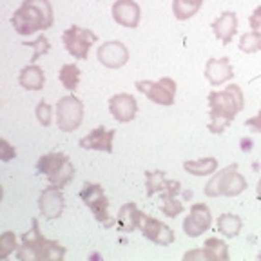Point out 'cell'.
I'll use <instances>...</instances> for the list:
<instances>
[{"label": "cell", "instance_id": "e575fe53", "mask_svg": "<svg viewBox=\"0 0 261 261\" xmlns=\"http://www.w3.org/2000/svg\"><path fill=\"white\" fill-rule=\"evenodd\" d=\"M184 259L185 261H189V259H208V256H207V250L200 249V250H191V252H187L184 256Z\"/></svg>", "mask_w": 261, "mask_h": 261}, {"label": "cell", "instance_id": "5bb4252c", "mask_svg": "<svg viewBox=\"0 0 261 261\" xmlns=\"http://www.w3.org/2000/svg\"><path fill=\"white\" fill-rule=\"evenodd\" d=\"M38 208H40L42 216L45 220H57V218H60L65 208V200L64 194H62V189L55 187V185H49L47 189H44L40 192V198H38Z\"/></svg>", "mask_w": 261, "mask_h": 261}, {"label": "cell", "instance_id": "7402d4cb", "mask_svg": "<svg viewBox=\"0 0 261 261\" xmlns=\"http://www.w3.org/2000/svg\"><path fill=\"white\" fill-rule=\"evenodd\" d=\"M184 169L192 176H208L218 169V160L208 156V158L187 160L184 162Z\"/></svg>", "mask_w": 261, "mask_h": 261}, {"label": "cell", "instance_id": "603a6c76", "mask_svg": "<svg viewBox=\"0 0 261 261\" xmlns=\"http://www.w3.org/2000/svg\"><path fill=\"white\" fill-rule=\"evenodd\" d=\"M243 221L238 214L232 212H223L218 216V232H221L225 238H236L240 234Z\"/></svg>", "mask_w": 261, "mask_h": 261}, {"label": "cell", "instance_id": "7c38bea8", "mask_svg": "<svg viewBox=\"0 0 261 261\" xmlns=\"http://www.w3.org/2000/svg\"><path fill=\"white\" fill-rule=\"evenodd\" d=\"M98 62L109 69H120L129 60V49L120 40H109L103 42L96 51Z\"/></svg>", "mask_w": 261, "mask_h": 261}, {"label": "cell", "instance_id": "1f68e13d", "mask_svg": "<svg viewBox=\"0 0 261 261\" xmlns=\"http://www.w3.org/2000/svg\"><path fill=\"white\" fill-rule=\"evenodd\" d=\"M249 24L254 33L261 35V6H257V8L252 11V15L249 16Z\"/></svg>", "mask_w": 261, "mask_h": 261}, {"label": "cell", "instance_id": "30bf717a", "mask_svg": "<svg viewBox=\"0 0 261 261\" xmlns=\"http://www.w3.org/2000/svg\"><path fill=\"white\" fill-rule=\"evenodd\" d=\"M212 225L211 208L205 203H192L189 216L184 220V232L189 238H198L203 232H207Z\"/></svg>", "mask_w": 261, "mask_h": 261}, {"label": "cell", "instance_id": "277c9868", "mask_svg": "<svg viewBox=\"0 0 261 261\" xmlns=\"http://www.w3.org/2000/svg\"><path fill=\"white\" fill-rule=\"evenodd\" d=\"M37 169L38 172L47 176L49 184L58 189H64L74 178V165L71 163L69 156L62 151H51L40 156Z\"/></svg>", "mask_w": 261, "mask_h": 261}, {"label": "cell", "instance_id": "2e32d148", "mask_svg": "<svg viewBox=\"0 0 261 261\" xmlns=\"http://www.w3.org/2000/svg\"><path fill=\"white\" fill-rule=\"evenodd\" d=\"M116 130L106 129L103 125L93 129L87 136L80 138V147L87 149V151H103V152H113V140Z\"/></svg>", "mask_w": 261, "mask_h": 261}, {"label": "cell", "instance_id": "d6a6232c", "mask_svg": "<svg viewBox=\"0 0 261 261\" xmlns=\"http://www.w3.org/2000/svg\"><path fill=\"white\" fill-rule=\"evenodd\" d=\"M0 149H2V160L9 162L15 156V149L8 143V140H0Z\"/></svg>", "mask_w": 261, "mask_h": 261}, {"label": "cell", "instance_id": "4fadbf2b", "mask_svg": "<svg viewBox=\"0 0 261 261\" xmlns=\"http://www.w3.org/2000/svg\"><path fill=\"white\" fill-rule=\"evenodd\" d=\"M109 111L113 118L120 123H129L136 118L138 113V102L129 93H118L109 98Z\"/></svg>", "mask_w": 261, "mask_h": 261}, {"label": "cell", "instance_id": "d590c367", "mask_svg": "<svg viewBox=\"0 0 261 261\" xmlns=\"http://www.w3.org/2000/svg\"><path fill=\"white\" fill-rule=\"evenodd\" d=\"M256 196H257V200H261V178L257 179V185H256Z\"/></svg>", "mask_w": 261, "mask_h": 261}, {"label": "cell", "instance_id": "e0dca14e", "mask_svg": "<svg viewBox=\"0 0 261 261\" xmlns=\"http://www.w3.org/2000/svg\"><path fill=\"white\" fill-rule=\"evenodd\" d=\"M234 69L232 64L227 57L223 58H208L205 64V78L208 80V84L214 87H220L225 82L232 80Z\"/></svg>", "mask_w": 261, "mask_h": 261}, {"label": "cell", "instance_id": "4dcf8cb0", "mask_svg": "<svg viewBox=\"0 0 261 261\" xmlns=\"http://www.w3.org/2000/svg\"><path fill=\"white\" fill-rule=\"evenodd\" d=\"M35 114H37V120L40 122V125H44V127L51 125V106H49L47 102L42 100L37 106V109H35Z\"/></svg>", "mask_w": 261, "mask_h": 261}, {"label": "cell", "instance_id": "44dd1931", "mask_svg": "<svg viewBox=\"0 0 261 261\" xmlns=\"http://www.w3.org/2000/svg\"><path fill=\"white\" fill-rule=\"evenodd\" d=\"M18 84L28 91H40L45 84V74L40 65H25L18 74Z\"/></svg>", "mask_w": 261, "mask_h": 261}, {"label": "cell", "instance_id": "8fae6325", "mask_svg": "<svg viewBox=\"0 0 261 261\" xmlns=\"http://www.w3.org/2000/svg\"><path fill=\"white\" fill-rule=\"evenodd\" d=\"M140 230H142L143 238H147V240L152 241V243L160 245V247H167V245L174 243V240H176L174 230H172L171 227H167L163 221L156 220L154 216H149V214H143Z\"/></svg>", "mask_w": 261, "mask_h": 261}, {"label": "cell", "instance_id": "484cf974", "mask_svg": "<svg viewBox=\"0 0 261 261\" xmlns=\"http://www.w3.org/2000/svg\"><path fill=\"white\" fill-rule=\"evenodd\" d=\"M167 185V178L163 171H147L145 172V189H147V198H152L154 194L165 189Z\"/></svg>", "mask_w": 261, "mask_h": 261}, {"label": "cell", "instance_id": "8992f818", "mask_svg": "<svg viewBox=\"0 0 261 261\" xmlns=\"http://www.w3.org/2000/svg\"><path fill=\"white\" fill-rule=\"evenodd\" d=\"M80 198L84 200V203L91 208V212L94 214L96 221H100L106 228H111L113 225H116V220L111 218V214H109V200H107V196L103 194L102 185L86 181L80 191Z\"/></svg>", "mask_w": 261, "mask_h": 261}, {"label": "cell", "instance_id": "f1b7e54d", "mask_svg": "<svg viewBox=\"0 0 261 261\" xmlns=\"http://www.w3.org/2000/svg\"><path fill=\"white\" fill-rule=\"evenodd\" d=\"M18 249L16 247V236L11 230H6L2 236H0V259H6L11 252Z\"/></svg>", "mask_w": 261, "mask_h": 261}, {"label": "cell", "instance_id": "6da1fadb", "mask_svg": "<svg viewBox=\"0 0 261 261\" xmlns=\"http://www.w3.org/2000/svg\"><path fill=\"white\" fill-rule=\"evenodd\" d=\"M208 100V130L214 135H221L225 127L241 113L245 107V96L243 91L236 84H230L223 91H212L207 96Z\"/></svg>", "mask_w": 261, "mask_h": 261}, {"label": "cell", "instance_id": "5b68a950", "mask_svg": "<svg viewBox=\"0 0 261 261\" xmlns=\"http://www.w3.org/2000/svg\"><path fill=\"white\" fill-rule=\"evenodd\" d=\"M245 189H247V179L238 171V163H232L212 176L205 185L203 192L208 198H220V196L234 198V196H240Z\"/></svg>", "mask_w": 261, "mask_h": 261}, {"label": "cell", "instance_id": "d6986e66", "mask_svg": "<svg viewBox=\"0 0 261 261\" xmlns=\"http://www.w3.org/2000/svg\"><path fill=\"white\" fill-rule=\"evenodd\" d=\"M179 187H181V184H179L178 179H167L165 189L160 192V196H162L163 200L160 211L169 218H176L178 214L184 212V203L179 200H176V194L179 192Z\"/></svg>", "mask_w": 261, "mask_h": 261}, {"label": "cell", "instance_id": "d4e9b609", "mask_svg": "<svg viewBox=\"0 0 261 261\" xmlns=\"http://www.w3.org/2000/svg\"><path fill=\"white\" fill-rule=\"evenodd\" d=\"M58 80L67 91H76L78 84H80V69L76 64H65L62 65L60 73H58Z\"/></svg>", "mask_w": 261, "mask_h": 261}, {"label": "cell", "instance_id": "52a82bcc", "mask_svg": "<svg viewBox=\"0 0 261 261\" xmlns=\"http://www.w3.org/2000/svg\"><path fill=\"white\" fill-rule=\"evenodd\" d=\"M96 42V35L91 29L80 28V25H71L69 29H65L62 33V44H64L65 51L76 60H86L87 55H89V49Z\"/></svg>", "mask_w": 261, "mask_h": 261}, {"label": "cell", "instance_id": "3957f363", "mask_svg": "<svg viewBox=\"0 0 261 261\" xmlns=\"http://www.w3.org/2000/svg\"><path fill=\"white\" fill-rule=\"evenodd\" d=\"M65 256V247L51 241L40 234L38 220H31V230L22 234V247L16 249V257L22 261H62Z\"/></svg>", "mask_w": 261, "mask_h": 261}, {"label": "cell", "instance_id": "cb8c5ba5", "mask_svg": "<svg viewBox=\"0 0 261 261\" xmlns=\"http://www.w3.org/2000/svg\"><path fill=\"white\" fill-rule=\"evenodd\" d=\"M203 0H172V13L178 20H189L200 11Z\"/></svg>", "mask_w": 261, "mask_h": 261}, {"label": "cell", "instance_id": "ac0fdd59", "mask_svg": "<svg viewBox=\"0 0 261 261\" xmlns=\"http://www.w3.org/2000/svg\"><path fill=\"white\" fill-rule=\"evenodd\" d=\"M212 33L223 45L232 42L234 35L238 33V16L234 11H225L212 22Z\"/></svg>", "mask_w": 261, "mask_h": 261}, {"label": "cell", "instance_id": "ba28073f", "mask_svg": "<svg viewBox=\"0 0 261 261\" xmlns=\"http://www.w3.org/2000/svg\"><path fill=\"white\" fill-rule=\"evenodd\" d=\"M136 91H140L142 94H145L151 102L158 103V106H172L176 98V82L169 76H163L160 80H138L135 82Z\"/></svg>", "mask_w": 261, "mask_h": 261}, {"label": "cell", "instance_id": "7a4b0ae2", "mask_svg": "<svg viewBox=\"0 0 261 261\" xmlns=\"http://www.w3.org/2000/svg\"><path fill=\"white\" fill-rule=\"evenodd\" d=\"M55 16L49 0H24L22 6L13 13L11 24L15 31L22 37L33 33L45 31L53 25Z\"/></svg>", "mask_w": 261, "mask_h": 261}, {"label": "cell", "instance_id": "9c48e42d", "mask_svg": "<svg viewBox=\"0 0 261 261\" xmlns=\"http://www.w3.org/2000/svg\"><path fill=\"white\" fill-rule=\"evenodd\" d=\"M82 120H84V103L78 96L74 94H67V96L60 98V102L57 103V125L64 133H71L80 127Z\"/></svg>", "mask_w": 261, "mask_h": 261}, {"label": "cell", "instance_id": "9a60e30c", "mask_svg": "<svg viewBox=\"0 0 261 261\" xmlns=\"http://www.w3.org/2000/svg\"><path fill=\"white\" fill-rule=\"evenodd\" d=\"M111 13H113V20L116 24L129 29L138 28L140 18H142L140 6L136 4L135 0H116L113 8H111Z\"/></svg>", "mask_w": 261, "mask_h": 261}, {"label": "cell", "instance_id": "f546056e", "mask_svg": "<svg viewBox=\"0 0 261 261\" xmlns=\"http://www.w3.org/2000/svg\"><path fill=\"white\" fill-rule=\"evenodd\" d=\"M24 45H28V47L35 49V53H33V57H31L33 64H35V62H37L38 58L42 57V55H45L49 51V49H51V44H49L47 37H44V35H40V37H38L35 42H24Z\"/></svg>", "mask_w": 261, "mask_h": 261}, {"label": "cell", "instance_id": "ffe728a7", "mask_svg": "<svg viewBox=\"0 0 261 261\" xmlns=\"http://www.w3.org/2000/svg\"><path fill=\"white\" fill-rule=\"evenodd\" d=\"M143 212L136 207V203L129 201L118 211V218H116V225H118L120 232H133L135 228L142 225Z\"/></svg>", "mask_w": 261, "mask_h": 261}, {"label": "cell", "instance_id": "4316f807", "mask_svg": "<svg viewBox=\"0 0 261 261\" xmlns=\"http://www.w3.org/2000/svg\"><path fill=\"white\" fill-rule=\"evenodd\" d=\"M205 250H207V256L211 261H227L228 259V247L223 240H218V238H208L205 241Z\"/></svg>", "mask_w": 261, "mask_h": 261}, {"label": "cell", "instance_id": "836d02e7", "mask_svg": "<svg viewBox=\"0 0 261 261\" xmlns=\"http://www.w3.org/2000/svg\"><path fill=\"white\" fill-rule=\"evenodd\" d=\"M245 125L249 127V129L256 130V133H261V109H259V113H257L256 116H252V118L247 120V122H245Z\"/></svg>", "mask_w": 261, "mask_h": 261}, {"label": "cell", "instance_id": "83f0119b", "mask_svg": "<svg viewBox=\"0 0 261 261\" xmlns=\"http://www.w3.org/2000/svg\"><path fill=\"white\" fill-rule=\"evenodd\" d=\"M238 47H240V51H243V53H256V51L261 49V35H257V33H254V31L245 33V35H241Z\"/></svg>", "mask_w": 261, "mask_h": 261}]
</instances>
